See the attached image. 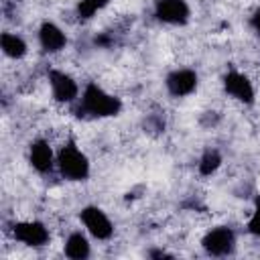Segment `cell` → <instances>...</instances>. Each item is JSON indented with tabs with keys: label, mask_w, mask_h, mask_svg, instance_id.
<instances>
[{
	"label": "cell",
	"mask_w": 260,
	"mask_h": 260,
	"mask_svg": "<svg viewBox=\"0 0 260 260\" xmlns=\"http://www.w3.org/2000/svg\"><path fill=\"white\" fill-rule=\"evenodd\" d=\"M81 221L87 228V232L98 240H108L114 232L112 221L108 219V215L100 207H85L81 211Z\"/></svg>",
	"instance_id": "obj_3"
},
{
	"label": "cell",
	"mask_w": 260,
	"mask_h": 260,
	"mask_svg": "<svg viewBox=\"0 0 260 260\" xmlns=\"http://www.w3.org/2000/svg\"><path fill=\"white\" fill-rule=\"evenodd\" d=\"M197 87V75L191 69H177L167 77V89L173 95H189Z\"/></svg>",
	"instance_id": "obj_9"
},
{
	"label": "cell",
	"mask_w": 260,
	"mask_h": 260,
	"mask_svg": "<svg viewBox=\"0 0 260 260\" xmlns=\"http://www.w3.org/2000/svg\"><path fill=\"white\" fill-rule=\"evenodd\" d=\"M234 244H236V236H234V232L230 228H215V230L207 232L205 238H203V248L211 256L230 254Z\"/></svg>",
	"instance_id": "obj_4"
},
{
	"label": "cell",
	"mask_w": 260,
	"mask_h": 260,
	"mask_svg": "<svg viewBox=\"0 0 260 260\" xmlns=\"http://www.w3.org/2000/svg\"><path fill=\"white\" fill-rule=\"evenodd\" d=\"M30 165L39 171V173H47L53 167V150L45 140H37L30 144V152H28Z\"/></svg>",
	"instance_id": "obj_11"
},
{
	"label": "cell",
	"mask_w": 260,
	"mask_h": 260,
	"mask_svg": "<svg viewBox=\"0 0 260 260\" xmlns=\"http://www.w3.org/2000/svg\"><path fill=\"white\" fill-rule=\"evenodd\" d=\"M250 22H252V28H254V30L260 35V8H258V10L252 14V20H250Z\"/></svg>",
	"instance_id": "obj_17"
},
{
	"label": "cell",
	"mask_w": 260,
	"mask_h": 260,
	"mask_svg": "<svg viewBox=\"0 0 260 260\" xmlns=\"http://www.w3.org/2000/svg\"><path fill=\"white\" fill-rule=\"evenodd\" d=\"M248 230H250L254 236L260 238V201L256 203V209H254V213H252V217H250V221H248Z\"/></svg>",
	"instance_id": "obj_16"
},
{
	"label": "cell",
	"mask_w": 260,
	"mask_h": 260,
	"mask_svg": "<svg viewBox=\"0 0 260 260\" xmlns=\"http://www.w3.org/2000/svg\"><path fill=\"white\" fill-rule=\"evenodd\" d=\"M49 83L53 98L57 102H73L77 98V83L63 71H51L49 73Z\"/></svg>",
	"instance_id": "obj_8"
},
{
	"label": "cell",
	"mask_w": 260,
	"mask_h": 260,
	"mask_svg": "<svg viewBox=\"0 0 260 260\" xmlns=\"http://www.w3.org/2000/svg\"><path fill=\"white\" fill-rule=\"evenodd\" d=\"M65 254L69 258H73V260L87 258L89 256V242H87V238L83 234H79V232L71 234L67 238V242H65Z\"/></svg>",
	"instance_id": "obj_12"
},
{
	"label": "cell",
	"mask_w": 260,
	"mask_h": 260,
	"mask_svg": "<svg viewBox=\"0 0 260 260\" xmlns=\"http://www.w3.org/2000/svg\"><path fill=\"white\" fill-rule=\"evenodd\" d=\"M156 18L169 24H185L189 18V6L185 0H156Z\"/></svg>",
	"instance_id": "obj_5"
},
{
	"label": "cell",
	"mask_w": 260,
	"mask_h": 260,
	"mask_svg": "<svg viewBox=\"0 0 260 260\" xmlns=\"http://www.w3.org/2000/svg\"><path fill=\"white\" fill-rule=\"evenodd\" d=\"M0 45H2V51L12 59H20L26 53V43L18 35H12V32H4L0 39Z\"/></svg>",
	"instance_id": "obj_13"
},
{
	"label": "cell",
	"mask_w": 260,
	"mask_h": 260,
	"mask_svg": "<svg viewBox=\"0 0 260 260\" xmlns=\"http://www.w3.org/2000/svg\"><path fill=\"white\" fill-rule=\"evenodd\" d=\"M122 104L118 98L106 93L100 85L95 83H89L83 91V98H81V110L89 116H95V118H104V116H116L120 112Z\"/></svg>",
	"instance_id": "obj_1"
},
{
	"label": "cell",
	"mask_w": 260,
	"mask_h": 260,
	"mask_svg": "<svg viewBox=\"0 0 260 260\" xmlns=\"http://www.w3.org/2000/svg\"><path fill=\"white\" fill-rule=\"evenodd\" d=\"M12 234L18 242L26 244V246H43L47 244L49 240V232L43 223L39 221H22V223H16L12 228Z\"/></svg>",
	"instance_id": "obj_6"
},
{
	"label": "cell",
	"mask_w": 260,
	"mask_h": 260,
	"mask_svg": "<svg viewBox=\"0 0 260 260\" xmlns=\"http://www.w3.org/2000/svg\"><path fill=\"white\" fill-rule=\"evenodd\" d=\"M223 87L238 102H244V104H252L254 102V87L248 81V77L242 75V73H236V71L228 73L223 77Z\"/></svg>",
	"instance_id": "obj_7"
},
{
	"label": "cell",
	"mask_w": 260,
	"mask_h": 260,
	"mask_svg": "<svg viewBox=\"0 0 260 260\" xmlns=\"http://www.w3.org/2000/svg\"><path fill=\"white\" fill-rule=\"evenodd\" d=\"M57 165H59L61 175L71 181H83L89 175V162H87L85 154L81 150H77L73 144H67L59 150Z\"/></svg>",
	"instance_id": "obj_2"
},
{
	"label": "cell",
	"mask_w": 260,
	"mask_h": 260,
	"mask_svg": "<svg viewBox=\"0 0 260 260\" xmlns=\"http://www.w3.org/2000/svg\"><path fill=\"white\" fill-rule=\"evenodd\" d=\"M219 162H221L219 152H217V150H207V152L201 156V160H199V171H201V175H211V173H215L217 167H219Z\"/></svg>",
	"instance_id": "obj_14"
},
{
	"label": "cell",
	"mask_w": 260,
	"mask_h": 260,
	"mask_svg": "<svg viewBox=\"0 0 260 260\" xmlns=\"http://www.w3.org/2000/svg\"><path fill=\"white\" fill-rule=\"evenodd\" d=\"M108 4V0H81L77 6V14L81 18H91L98 10H102Z\"/></svg>",
	"instance_id": "obj_15"
},
{
	"label": "cell",
	"mask_w": 260,
	"mask_h": 260,
	"mask_svg": "<svg viewBox=\"0 0 260 260\" xmlns=\"http://www.w3.org/2000/svg\"><path fill=\"white\" fill-rule=\"evenodd\" d=\"M39 41H41L43 49L49 51V53L61 51V49L65 47V43H67L63 30H61L57 24H53V22H45V24L41 26V30H39Z\"/></svg>",
	"instance_id": "obj_10"
}]
</instances>
